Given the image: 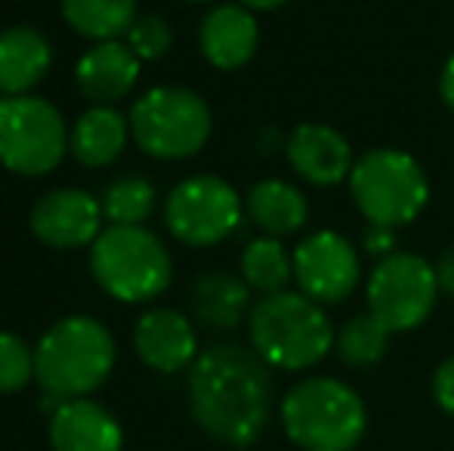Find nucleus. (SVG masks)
Segmentation results:
<instances>
[{
	"instance_id": "7ed1b4c3",
	"label": "nucleus",
	"mask_w": 454,
	"mask_h": 451,
	"mask_svg": "<svg viewBox=\"0 0 454 451\" xmlns=\"http://www.w3.org/2000/svg\"><path fill=\"white\" fill-rule=\"evenodd\" d=\"M114 338L93 315H68L50 325L35 349V377L53 402L87 399L114 368Z\"/></svg>"
},
{
	"instance_id": "c756f323",
	"label": "nucleus",
	"mask_w": 454,
	"mask_h": 451,
	"mask_svg": "<svg viewBox=\"0 0 454 451\" xmlns=\"http://www.w3.org/2000/svg\"><path fill=\"white\" fill-rule=\"evenodd\" d=\"M436 282H439V294H451L454 297V247L445 251L442 257L436 260Z\"/></svg>"
},
{
	"instance_id": "6e6552de",
	"label": "nucleus",
	"mask_w": 454,
	"mask_h": 451,
	"mask_svg": "<svg viewBox=\"0 0 454 451\" xmlns=\"http://www.w3.org/2000/svg\"><path fill=\"white\" fill-rule=\"evenodd\" d=\"M68 127L59 109L41 97L0 99V164L19 176H43L68 152Z\"/></svg>"
},
{
	"instance_id": "4468645a",
	"label": "nucleus",
	"mask_w": 454,
	"mask_h": 451,
	"mask_svg": "<svg viewBox=\"0 0 454 451\" xmlns=\"http://www.w3.org/2000/svg\"><path fill=\"white\" fill-rule=\"evenodd\" d=\"M133 349L158 374H176L198 359V334L180 309L158 307L139 315L133 328Z\"/></svg>"
},
{
	"instance_id": "4be33fe9",
	"label": "nucleus",
	"mask_w": 454,
	"mask_h": 451,
	"mask_svg": "<svg viewBox=\"0 0 454 451\" xmlns=\"http://www.w3.org/2000/svg\"><path fill=\"white\" fill-rule=\"evenodd\" d=\"M66 22L87 41H118L137 22V0H59Z\"/></svg>"
},
{
	"instance_id": "f03ea898",
	"label": "nucleus",
	"mask_w": 454,
	"mask_h": 451,
	"mask_svg": "<svg viewBox=\"0 0 454 451\" xmlns=\"http://www.w3.org/2000/svg\"><path fill=\"white\" fill-rule=\"evenodd\" d=\"M251 349L270 368L306 371L334 349V325L322 303L303 291H278L254 303L247 315Z\"/></svg>"
},
{
	"instance_id": "6ab92c4d",
	"label": "nucleus",
	"mask_w": 454,
	"mask_h": 451,
	"mask_svg": "<svg viewBox=\"0 0 454 451\" xmlns=\"http://www.w3.org/2000/svg\"><path fill=\"white\" fill-rule=\"evenodd\" d=\"M192 315L210 331H232L247 322L254 309L251 288L232 272H204L192 282L189 291Z\"/></svg>"
},
{
	"instance_id": "bb28decb",
	"label": "nucleus",
	"mask_w": 454,
	"mask_h": 451,
	"mask_svg": "<svg viewBox=\"0 0 454 451\" xmlns=\"http://www.w3.org/2000/svg\"><path fill=\"white\" fill-rule=\"evenodd\" d=\"M127 47L139 56V62H158L174 47V28L168 25V19L155 12L137 16V22L127 28Z\"/></svg>"
},
{
	"instance_id": "39448f33",
	"label": "nucleus",
	"mask_w": 454,
	"mask_h": 451,
	"mask_svg": "<svg viewBox=\"0 0 454 451\" xmlns=\"http://www.w3.org/2000/svg\"><path fill=\"white\" fill-rule=\"evenodd\" d=\"M90 272L102 291L121 303H149L170 288L174 260L145 226H108L90 251Z\"/></svg>"
},
{
	"instance_id": "a211bd4d",
	"label": "nucleus",
	"mask_w": 454,
	"mask_h": 451,
	"mask_svg": "<svg viewBox=\"0 0 454 451\" xmlns=\"http://www.w3.org/2000/svg\"><path fill=\"white\" fill-rule=\"evenodd\" d=\"M53 66V47L31 25L0 31V93L28 97Z\"/></svg>"
},
{
	"instance_id": "ddd939ff",
	"label": "nucleus",
	"mask_w": 454,
	"mask_h": 451,
	"mask_svg": "<svg viewBox=\"0 0 454 451\" xmlns=\"http://www.w3.org/2000/svg\"><path fill=\"white\" fill-rule=\"evenodd\" d=\"M285 152L294 174L303 176L312 186H337V183L349 180L356 167L353 145L347 143V136L334 127L318 124V121H306V124L294 127Z\"/></svg>"
},
{
	"instance_id": "aec40b11",
	"label": "nucleus",
	"mask_w": 454,
	"mask_h": 451,
	"mask_svg": "<svg viewBox=\"0 0 454 451\" xmlns=\"http://www.w3.org/2000/svg\"><path fill=\"white\" fill-rule=\"evenodd\" d=\"M130 136V121L124 118L114 105H93L74 121L68 149L74 161L84 167H108L121 158Z\"/></svg>"
},
{
	"instance_id": "cd10ccee",
	"label": "nucleus",
	"mask_w": 454,
	"mask_h": 451,
	"mask_svg": "<svg viewBox=\"0 0 454 451\" xmlns=\"http://www.w3.org/2000/svg\"><path fill=\"white\" fill-rule=\"evenodd\" d=\"M362 245H364V253L377 260H387L395 253V229L393 226H380V223H368L362 235Z\"/></svg>"
},
{
	"instance_id": "20e7f679",
	"label": "nucleus",
	"mask_w": 454,
	"mask_h": 451,
	"mask_svg": "<svg viewBox=\"0 0 454 451\" xmlns=\"http://www.w3.org/2000/svg\"><path fill=\"white\" fill-rule=\"evenodd\" d=\"M281 427L300 451H356L368 430V408L337 377H306L278 405Z\"/></svg>"
},
{
	"instance_id": "1a4fd4ad",
	"label": "nucleus",
	"mask_w": 454,
	"mask_h": 451,
	"mask_svg": "<svg viewBox=\"0 0 454 451\" xmlns=\"http://www.w3.org/2000/svg\"><path fill=\"white\" fill-rule=\"evenodd\" d=\"M364 300H368V313L393 334L414 331L436 309V269L418 253L395 251L393 257L377 260V266L371 269Z\"/></svg>"
},
{
	"instance_id": "f257e3e1",
	"label": "nucleus",
	"mask_w": 454,
	"mask_h": 451,
	"mask_svg": "<svg viewBox=\"0 0 454 451\" xmlns=\"http://www.w3.org/2000/svg\"><path fill=\"white\" fill-rule=\"evenodd\" d=\"M189 408L207 439L251 448L275 411L272 368L241 343H214L189 368Z\"/></svg>"
},
{
	"instance_id": "a878e982",
	"label": "nucleus",
	"mask_w": 454,
	"mask_h": 451,
	"mask_svg": "<svg viewBox=\"0 0 454 451\" xmlns=\"http://www.w3.org/2000/svg\"><path fill=\"white\" fill-rule=\"evenodd\" d=\"M31 377H35V353L28 343L10 331H0V396L25 390Z\"/></svg>"
},
{
	"instance_id": "9b49d317",
	"label": "nucleus",
	"mask_w": 454,
	"mask_h": 451,
	"mask_svg": "<svg viewBox=\"0 0 454 451\" xmlns=\"http://www.w3.org/2000/svg\"><path fill=\"white\" fill-rule=\"evenodd\" d=\"M362 278V263L353 241L334 229L306 235L294 251V282L297 291L322 307L343 303Z\"/></svg>"
},
{
	"instance_id": "7c9ffc66",
	"label": "nucleus",
	"mask_w": 454,
	"mask_h": 451,
	"mask_svg": "<svg viewBox=\"0 0 454 451\" xmlns=\"http://www.w3.org/2000/svg\"><path fill=\"white\" fill-rule=\"evenodd\" d=\"M439 93H442L445 105L454 109V56H449V62L442 66V74H439Z\"/></svg>"
},
{
	"instance_id": "5701e85b",
	"label": "nucleus",
	"mask_w": 454,
	"mask_h": 451,
	"mask_svg": "<svg viewBox=\"0 0 454 451\" xmlns=\"http://www.w3.org/2000/svg\"><path fill=\"white\" fill-rule=\"evenodd\" d=\"M241 278L247 288L260 291L263 297L287 291V284L294 282V253H287L281 238L260 235L241 251Z\"/></svg>"
},
{
	"instance_id": "423d86ee",
	"label": "nucleus",
	"mask_w": 454,
	"mask_h": 451,
	"mask_svg": "<svg viewBox=\"0 0 454 451\" xmlns=\"http://www.w3.org/2000/svg\"><path fill=\"white\" fill-rule=\"evenodd\" d=\"M349 192L368 223L408 226L430 201V180L418 158L402 149H371L356 158Z\"/></svg>"
},
{
	"instance_id": "f3484780",
	"label": "nucleus",
	"mask_w": 454,
	"mask_h": 451,
	"mask_svg": "<svg viewBox=\"0 0 454 451\" xmlns=\"http://www.w3.org/2000/svg\"><path fill=\"white\" fill-rule=\"evenodd\" d=\"M74 78L93 105H114L137 87L139 56L121 41H102L78 59Z\"/></svg>"
},
{
	"instance_id": "473e14b6",
	"label": "nucleus",
	"mask_w": 454,
	"mask_h": 451,
	"mask_svg": "<svg viewBox=\"0 0 454 451\" xmlns=\"http://www.w3.org/2000/svg\"><path fill=\"white\" fill-rule=\"evenodd\" d=\"M189 4H210V0H189Z\"/></svg>"
},
{
	"instance_id": "2f4dec72",
	"label": "nucleus",
	"mask_w": 454,
	"mask_h": 451,
	"mask_svg": "<svg viewBox=\"0 0 454 451\" xmlns=\"http://www.w3.org/2000/svg\"><path fill=\"white\" fill-rule=\"evenodd\" d=\"M241 6H247V10H260V12H270V10H278V6L291 4V0H239Z\"/></svg>"
},
{
	"instance_id": "0eeeda50",
	"label": "nucleus",
	"mask_w": 454,
	"mask_h": 451,
	"mask_svg": "<svg viewBox=\"0 0 454 451\" xmlns=\"http://www.w3.org/2000/svg\"><path fill=\"white\" fill-rule=\"evenodd\" d=\"M130 136L158 161H183L207 145L214 114L189 87H152L130 109Z\"/></svg>"
},
{
	"instance_id": "9d476101",
	"label": "nucleus",
	"mask_w": 454,
	"mask_h": 451,
	"mask_svg": "<svg viewBox=\"0 0 454 451\" xmlns=\"http://www.w3.org/2000/svg\"><path fill=\"white\" fill-rule=\"evenodd\" d=\"M245 205L241 195L220 176H189L164 205V223L170 235L189 247H214L239 229Z\"/></svg>"
},
{
	"instance_id": "2eb2a0df",
	"label": "nucleus",
	"mask_w": 454,
	"mask_h": 451,
	"mask_svg": "<svg viewBox=\"0 0 454 451\" xmlns=\"http://www.w3.org/2000/svg\"><path fill=\"white\" fill-rule=\"evenodd\" d=\"M198 43L210 66L220 72H235V68L247 66L257 53L260 25L247 6L220 4L204 16L201 28H198Z\"/></svg>"
},
{
	"instance_id": "c85d7f7f",
	"label": "nucleus",
	"mask_w": 454,
	"mask_h": 451,
	"mask_svg": "<svg viewBox=\"0 0 454 451\" xmlns=\"http://www.w3.org/2000/svg\"><path fill=\"white\" fill-rule=\"evenodd\" d=\"M433 399H436V405L445 415L454 417V355L445 359L433 374Z\"/></svg>"
},
{
	"instance_id": "393cba45",
	"label": "nucleus",
	"mask_w": 454,
	"mask_h": 451,
	"mask_svg": "<svg viewBox=\"0 0 454 451\" xmlns=\"http://www.w3.org/2000/svg\"><path fill=\"white\" fill-rule=\"evenodd\" d=\"M158 192L143 176H121L108 183L102 192V214L112 220V226H143V220L155 211Z\"/></svg>"
},
{
	"instance_id": "b1692460",
	"label": "nucleus",
	"mask_w": 454,
	"mask_h": 451,
	"mask_svg": "<svg viewBox=\"0 0 454 451\" xmlns=\"http://www.w3.org/2000/svg\"><path fill=\"white\" fill-rule=\"evenodd\" d=\"M389 338H393V331H389L387 325H380L371 313H362L343 322L334 338V349L343 359V365L374 368L377 362L387 355Z\"/></svg>"
},
{
	"instance_id": "412c9836",
	"label": "nucleus",
	"mask_w": 454,
	"mask_h": 451,
	"mask_svg": "<svg viewBox=\"0 0 454 451\" xmlns=\"http://www.w3.org/2000/svg\"><path fill=\"white\" fill-rule=\"evenodd\" d=\"M245 211L266 235L285 238L306 226L309 220V201L297 186L285 180H263L247 192Z\"/></svg>"
},
{
	"instance_id": "dca6fc26",
	"label": "nucleus",
	"mask_w": 454,
	"mask_h": 451,
	"mask_svg": "<svg viewBox=\"0 0 454 451\" xmlns=\"http://www.w3.org/2000/svg\"><path fill=\"white\" fill-rule=\"evenodd\" d=\"M50 448L121 451L124 448V430L106 405L93 402V399H72L50 415Z\"/></svg>"
},
{
	"instance_id": "f8f14e48",
	"label": "nucleus",
	"mask_w": 454,
	"mask_h": 451,
	"mask_svg": "<svg viewBox=\"0 0 454 451\" xmlns=\"http://www.w3.org/2000/svg\"><path fill=\"white\" fill-rule=\"evenodd\" d=\"M31 232L53 251L93 245L102 232V205L84 189H53L31 207Z\"/></svg>"
}]
</instances>
